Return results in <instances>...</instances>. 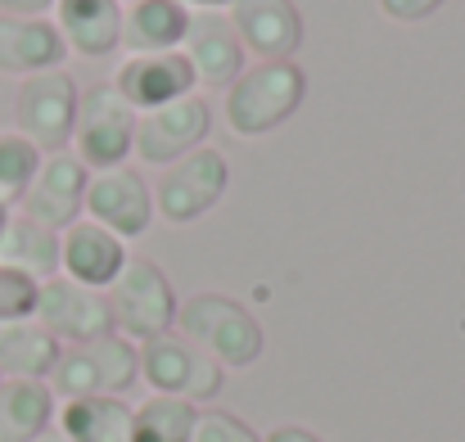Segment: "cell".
<instances>
[{
	"label": "cell",
	"instance_id": "277c9868",
	"mask_svg": "<svg viewBox=\"0 0 465 442\" xmlns=\"http://www.w3.org/2000/svg\"><path fill=\"white\" fill-rule=\"evenodd\" d=\"M104 298H109V311H114V329L132 343H150L158 334H172V320L181 316L172 280L150 258H127V267L104 290Z\"/></svg>",
	"mask_w": 465,
	"mask_h": 442
},
{
	"label": "cell",
	"instance_id": "5b68a950",
	"mask_svg": "<svg viewBox=\"0 0 465 442\" xmlns=\"http://www.w3.org/2000/svg\"><path fill=\"white\" fill-rule=\"evenodd\" d=\"M136 123L141 113L114 91V82H100L82 91L77 100V123H73V153L86 162V172L123 167L136 149Z\"/></svg>",
	"mask_w": 465,
	"mask_h": 442
},
{
	"label": "cell",
	"instance_id": "6da1fadb",
	"mask_svg": "<svg viewBox=\"0 0 465 442\" xmlns=\"http://www.w3.org/2000/svg\"><path fill=\"white\" fill-rule=\"evenodd\" d=\"M308 95V73L294 59H258L226 86V127L240 141H258L290 123Z\"/></svg>",
	"mask_w": 465,
	"mask_h": 442
},
{
	"label": "cell",
	"instance_id": "9a60e30c",
	"mask_svg": "<svg viewBox=\"0 0 465 442\" xmlns=\"http://www.w3.org/2000/svg\"><path fill=\"white\" fill-rule=\"evenodd\" d=\"M181 54L194 68V82H208V86H231L244 73V45H240L231 18L226 14H213V9L190 14Z\"/></svg>",
	"mask_w": 465,
	"mask_h": 442
},
{
	"label": "cell",
	"instance_id": "ac0fdd59",
	"mask_svg": "<svg viewBox=\"0 0 465 442\" xmlns=\"http://www.w3.org/2000/svg\"><path fill=\"white\" fill-rule=\"evenodd\" d=\"M54 27L73 54L104 59L123 45V5L118 0H54Z\"/></svg>",
	"mask_w": 465,
	"mask_h": 442
},
{
	"label": "cell",
	"instance_id": "1f68e13d",
	"mask_svg": "<svg viewBox=\"0 0 465 442\" xmlns=\"http://www.w3.org/2000/svg\"><path fill=\"white\" fill-rule=\"evenodd\" d=\"M9 217H14V212H9V208L0 203V240H5V226H9Z\"/></svg>",
	"mask_w": 465,
	"mask_h": 442
},
{
	"label": "cell",
	"instance_id": "f546056e",
	"mask_svg": "<svg viewBox=\"0 0 465 442\" xmlns=\"http://www.w3.org/2000/svg\"><path fill=\"white\" fill-rule=\"evenodd\" d=\"M262 442H321L312 429H303V425H281V429H272Z\"/></svg>",
	"mask_w": 465,
	"mask_h": 442
},
{
	"label": "cell",
	"instance_id": "d4e9b609",
	"mask_svg": "<svg viewBox=\"0 0 465 442\" xmlns=\"http://www.w3.org/2000/svg\"><path fill=\"white\" fill-rule=\"evenodd\" d=\"M41 158H45V153L32 145V141H23L18 132H0V203H5V208L27 194V185H32Z\"/></svg>",
	"mask_w": 465,
	"mask_h": 442
},
{
	"label": "cell",
	"instance_id": "484cf974",
	"mask_svg": "<svg viewBox=\"0 0 465 442\" xmlns=\"http://www.w3.org/2000/svg\"><path fill=\"white\" fill-rule=\"evenodd\" d=\"M36 294L41 285L14 267H0V325L9 320H32L36 316Z\"/></svg>",
	"mask_w": 465,
	"mask_h": 442
},
{
	"label": "cell",
	"instance_id": "4dcf8cb0",
	"mask_svg": "<svg viewBox=\"0 0 465 442\" xmlns=\"http://www.w3.org/2000/svg\"><path fill=\"white\" fill-rule=\"evenodd\" d=\"M181 5H185V9H213V14H217V9H231L235 0H181Z\"/></svg>",
	"mask_w": 465,
	"mask_h": 442
},
{
	"label": "cell",
	"instance_id": "30bf717a",
	"mask_svg": "<svg viewBox=\"0 0 465 442\" xmlns=\"http://www.w3.org/2000/svg\"><path fill=\"white\" fill-rule=\"evenodd\" d=\"M86 181H91V172H86V162H82L73 149L45 153L41 167H36V176H32V185H27V194L18 199V212H23L27 221H36V226L64 235L73 221H82Z\"/></svg>",
	"mask_w": 465,
	"mask_h": 442
},
{
	"label": "cell",
	"instance_id": "d6986e66",
	"mask_svg": "<svg viewBox=\"0 0 465 442\" xmlns=\"http://www.w3.org/2000/svg\"><path fill=\"white\" fill-rule=\"evenodd\" d=\"M190 14L181 0H136L123 9V45L132 54H167L181 50Z\"/></svg>",
	"mask_w": 465,
	"mask_h": 442
},
{
	"label": "cell",
	"instance_id": "83f0119b",
	"mask_svg": "<svg viewBox=\"0 0 465 442\" xmlns=\"http://www.w3.org/2000/svg\"><path fill=\"white\" fill-rule=\"evenodd\" d=\"M380 9H384V18H393V23H420V18L439 14L443 0H380Z\"/></svg>",
	"mask_w": 465,
	"mask_h": 442
},
{
	"label": "cell",
	"instance_id": "8fae6325",
	"mask_svg": "<svg viewBox=\"0 0 465 442\" xmlns=\"http://www.w3.org/2000/svg\"><path fill=\"white\" fill-rule=\"evenodd\" d=\"M45 334H54L59 343L77 348V343H91V339H104V334H118L114 329V311H109V298L100 290H86L68 276H54L41 285L36 294V316H32Z\"/></svg>",
	"mask_w": 465,
	"mask_h": 442
},
{
	"label": "cell",
	"instance_id": "7402d4cb",
	"mask_svg": "<svg viewBox=\"0 0 465 442\" xmlns=\"http://www.w3.org/2000/svg\"><path fill=\"white\" fill-rule=\"evenodd\" d=\"M0 267H14V271L32 276L36 285L54 280L59 276V235L27 221L23 212H14L5 226V240H0Z\"/></svg>",
	"mask_w": 465,
	"mask_h": 442
},
{
	"label": "cell",
	"instance_id": "5bb4252c",
	"mask_svg": "<svg viewBox=\"0 0 465 442\" xmlns=\"http://www.w3.org/2000/svg\"><path fill=\"white\" fill-rule=\"evenodd\" d=\"M226 18L258 59H294L303 45V14L294 0H235Z\"/></svg>",
	"mask_w": 465,
	"mask_h": 442
},
{
	"label": "cell",
	"instance_id": "7c38bea8",
	"mask_svg": "<svg viewBox=\"0 0 465 442\" xmlns=\"http://www.w3.org/2000/svg\"><path fill=\"white\" fill-rule=\"evenodd\" d=\"M208 132H213V104L203 95H185V100H172L163 109L141 113V123H136V149L132 153L141 162L172 167L190 149L208 145Z\"/></svg>",
	"mask_w": 465,
	"mask_h": 442
},
{
	"label": "cell",
	"instance_id": "4316f807",
	"mask_svg": "<svg viewBox=\"0 0 465 442\" xmlns=\"http://www.w3.org/2000/svg\"><path fill=\"white\" fill-rule=\"evenodd\" d=\"M190 442H262L240 416H231V411H199V420H194V438Z\"/></svg>",
	"mask_w": 465,
	"mask_h": 442
},
{
	"label": "cell",
	"instance_id": "d6a6232c",
	"mask_svg": "<svg viewBox=\"0 0 465 442\" xmlns=\"http://www.w3.org/2000/svg\"><path fill=\"white\" fill-rule=\"evenodd\" d=\"M32 442H64V434H41V438H32Z\"/></svg>",
	"mask_w": 465,
	"mask_h": 442
},
{
	"label": "cell",
	"instance_id": "7a4b0ae2",
	"mask_svg": "<svg viewBox=\"0 0 465 442\" xmlns=\"http://www.w3.org/2000/svg\"><path fill=\"white\" fill-rule=\"evenodd\" d=\"M141 379V352L123 334H104L77 348H64L50 370V393L64 402L77 398H123Z\"/></svg>",
	"mask_w": 465,
	"mask_h": 442
},
{
	"label": "cell",
	"instance_id": "52a82bcc",
	"mask_svg": "<svg viewBox=\"0 0 465 442\" xmlns=\"http://www.w3.org/2000/svg\"><path fill=\"white\" fill-rule=\"evenodd\" d=\"M77 82L54 68V73H36L18 86L14 100V127L23 141L41 149V153H64L73 145V123H77Z\"/></svg>",
	"mask_w": 465,
	"mask_h": 442
},
{
	"label": "cell",
	"instance_id": "e0dca14e",
	"mask_svg": "<svg viewBox=\"0 0 465 442\" xmlns=\"http://www.w3.org/2000/svg\"><path fill=\"white\" fill-rule=\"evenodd\" d=\"M68 45L50 18H9L0 14V73L9 77H36L54 73L64 64Z\"/></svg>",
	"mask_w": 465,
	"mask_h": 442
},
{
	"label": "cell",
	"instance_id": "44dd1931",
	"mask_svg": "<svg viewBox=\"0 0 465 442\" xmlns=\"http://www.w3.org/2000/svg\"><path fill=\"white\" fill-rule=\"evenodd\" d=\"M64 343L45 334L36 320L0 325V379H50Z\"/></svg>",
	"mask_w": 465,
	"mask_h": 442
},
{
	"label": "cell",
	"instance_id": "8992f818",
	"mask_svg": "<svg viewBox=\"0 0 465 442\" xmlns=\"http://www.w3.org/2000/svg\"><path fill=\"white\" fill-rule=\"evenodd\" d=\"M226 185H231L226 153L213 145H199V149H190L185 158H176L172 167H163L150 190H154L158 212L167 221L185 226V221H199L203 212H213L222 203Z\"/></svg>",
	"mask_w": 465,
	"mask_h": 442
},
{
	"label": "cell",
	"instance_id": "ba28073f",
	"mask_svg": "<svg viewBox=\"0 0 465 442\" xmlns=\"http://www.w3.org/2000/svg\"><path fill=\"white\" fill-rule=\"evenodd\" d=\"M222 375L226 370L181 334H158L141 348V379L163 398H185L194 407L213 402L222 393Z\"/></svg>",
	"mask_w": 465,
	"mask_h": 442
},
{
	"label": "cell",
	"instance_id": "4fadbf2b",
	"mask_svg": "<svg viewBox=\"0 0 465 442\" xmlns=\"http://www.w3.org/2000/svg\"><path fill=\"white\" fill-rule=\"evenodd\" d=\"M194 68L185 64L181 50H167V54H132L118 73H114V91L136 109V113H150L163 109L172 100H185L194 95Z\"/></svg>",
	"mask_w": 465,
	"mask_h": 442
},
{
	"label": "cell",
	"instance_id": "cb8c5ba5",
	"mask_svg": "<svg viewBox=\"0 0 465 442\" xmlns=\"http://www.w3.org/2000/svg\"><path fill=\"white\" fill-rule=\"evenodd\" d=\"M199 407L185 398H163L154 393L132 411V442H190L194 438Z\"/></svg>",
	"mask_w": 465,
	"mask_h": 442
},
{
	"label": "cell",
	"instance_id": "9c48e42d",
	"mask_svg": "<svg viewBox=\"0 0 465 442\" xmlns=\"http://www.w3.org/2000/svg\"><path fill=\"white\" fill-rule=\"evenodd\" d=\"M82 212H86V221L104 226L109 235H118L127 244V240L150 231V221H154V190L127 162L123 167H104V172H91Z\"/></svg>",
	"mask_w": 465,
	"mask_h": 442
},
{
	"label": "cell",
	"instance_id": "836d02e7",
	"mask_svg": "<svg viewBox=\"0 0 465 442\" xmlns=\"http://www.w3.org/2000/svg\"><path fill=\"white\" fill-rule=\"evenodd\" d=\"M118 5H123V9H127V5H136V0H118Z\"/></svg>",
	"mask_w": 465,
	"mask_h": 442
},
{
	"label": "cell",
	"instance_id": "ffe728a7",
	"mask_svg": "<svg viewBox=\"0 0 465 442\" xmlns=\"http://www.w3.org/2000/svg\"><path fill=\"white\" fill-rule=\"evenodd\" d=\"M59 407L45 379H0V442H32L50 434Z\"/></svg>",
	"mask_w": 465,
	"mask_h": 442
},
{
	"label": "cell",
	"instance_id": "603a6c76",
	"mask_svg": "<svg viewBox=\"0 0 465 442\" xmlns=\"http://www.w3.org/2000/svg\"><path fill=\"white\" fill-rule=\"evenodd\" d=\"M64 442H132V407L123 398H77L59 411Z\"/></svg>",
	"mask_w": 465,
	"mask_h": 442
},
{
	"label": "cell",
	"instance_id": "3957f363",
	"mask_svg": "<svg viewBox=\"0 0 465 442\" xmlns=\"http://www.w3.org/2000/svg\"><path fill=\"white\" fill-rule=\"evenodd\" d=\"M181 339L203 348L222 370L226 366H253L262 357V325L258 316L226 294H199L190 298L176 316Z\"/></svg>",
	"mask_w": 465,
	"mask_h": 442
},
{
	"label": "cell",
	"instance_id": "2e32d148",
	"mask_svg": "<svg viewBox=\"0 0 465 442\" xmlns=\"http://www.w3.org/2000/svg\"><path fill=\"white\" fill-rule=\"evenodd\" d=\"M127 267V244L118 235H109L95 221H73L59 235V276L86 285V290H109L118 280V271Z\"/></svg>",
	"mask_w": 465,
	"mask_h": 442
},
{
	"label": "cell",
	"instance_id": "f1b7e54d",
	"mask_svg": "<svg viewBox=\"0 0 465 442\" xmlns=\"http://www.w3.org/2000/svg\"><path fill=\"white\" fill-rule=\"evenodd\" d=\"M45 9H54V0H0V14L9 18H41Z\"/></svg>",
	"mask_w": 465,
	"mask_h": 442
}]
</instances>
